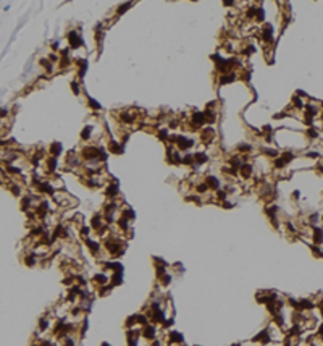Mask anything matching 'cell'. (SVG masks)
<instances>
[{
	"label": "cell",
	"mask_w": 323,
	"mask_h": 346,
	"mask_svg": "<svg viewBox=\"0 0 323 346\" xmlns=\"http://www.w3.org/2000/svg\"><path fill=\"white\" fill-rule=\"evenodd\" d=\"M68 39H70V44H71V47H79V46H82V39L79 37V34L78 33H70V36H68Z\"/></svg>",
	"instance_id": "1"
},
{
	"label": "cell",
	"mask_w": 323,
	"mask_h": 346,
	"mask_svg": "<svg viewBox=\"0 0 323 346\" xmlns=\"http://www.w3.org/2000/svg\"><path fill=\"white\" fill-rule=\"evenodd\" d=\"M239 173H241L244 178H249L252 175V165H251V163H244V165H241Z\"/></svg>",
	"instance_id": "2"
},
{
	"label": "cell",
	"mask_w": 323,
	"mask_h": 346,
	"mask_svg": "<svg viewBox=\"0 0 323 346\" xmlns=\"http://www.w3.org/2000/svg\"><path fill=\"white\" fill-rule=\"evenodd\" d=\"M202 137H204L205 142H210V141L215 137V131H213V128H205V130L202 131Z\"/></svg>",
	"instance_id": "3"
},
{
	"label": "cell",
	"mask_w": 323,
	"mask_h": 346,
	"mask_svg": "<svg viewBox=\"0 0 323 346\" xmlns=\"http://www.w3.org/2000/svg\"><path fill=\"white\" fill-rule=\"evenodd\" d=\"M207 184H209L210 189H218L220 188V181L215 177H207Z\"/></svg>",
	"instance_id": "4"
},
{
	"label": "cell",
	"mask_w": 323,
	"mask_h": 346,
	"mask_svg": "<svg viewBox=\"0 0 323 346\" xmlns=\"http://www.w3.org/2000/svg\"><path fill=\"white\" fill-rule=\"evenodd\" d=\"M155 336H157L155 335V328H153L152 325L144 328V338H146V340H153Z\"/></svg>",
	"instance_id": "5"
},
{
	"label": "cell",
	"mask_w": 323,
	"mask_h": 346,
	"mask_svg": "<svg viewBox=\"0 0 323 346\" xmlns=\"http://www.w3.org/2000/svg\"><path fill=\"white\" fill-rule=\"evenodd\" d=\"M105 194L107 196H110V197H115L118 194V186H116V183H113V184H108L107 186V191H105Z\"/></svg>",
	"instance_id": "6"
},
{
	"label": "cell",
	"mask_w": 323,
	"mask_h": 346,
	"mask_svg": "<svg viewBox=\"0 0 323 346\" xmlns=\"http://www.w3.org/2000/svg\"><path fill=\"white\" fill-rule=\"evenodd\" d=\"M108 147H110V150H111L113 154H121V152H123V147H121L118 142H115V141H110Z\"/></svg>",
	"instance_id": "7"
},
{
	"label": "cell",
	"mask_w": 323,
	"mask_h": 346,
	"mask_svg": "<svg viewBox=\"0 0 323 346\" xmlns=\"http://www.w3.org/2000/svg\"><path fill=\"white\" fill-rule=\"evenodd\" d=\"M107 275H102V273H99V275H95L94 277V281H95V285H99V286H102V285H105L107 283Z\"/></svg>",
	"instance_id": "8"
},
{
	"label": "cell",
	"mask_w": 323,
	"mask_h": 346,
	"mask_svg": "<svg viewBox=\"0 0 323 346\" xmlns=\"http://www.w3.org/2000/svg\"><path fill=\"white\" fill-rule=\"evenodd\" d=\"M238 150H239V152H242V154H249L252 150V146H249V144H239Z\"/></svg>",
	"instance_id": "9"
},
{
	"label": "cell",
	"mask_w": 323,
	"mask_h": 346,
	"mask_svg": "<svg viewBox=\"0 0 323 346\" xmlns=\"http://www.w3.org/2000/svg\"><path fill=\"white\" fill-rule=\"evenodd\" d=\"M170 340H171V341H175V343H181V341H183V335H180L178 332H171Z\"/></svg>",
	"instance_id": "10"
},
{
	"label": "cell",
	"mask_w": 323,
	"mask_h": 346,
	"mask_svg": "<svg viewBox=\"0 0 323 346\" xmlns=\"http://www.w3.org/2000/svg\"><path fill=\"white\" fill-rule=\"evenodd\" d=\"M209 189H210V188H209V184H207V183L197 184V193H199V194H205Z\"/></svg>",
	"instance_id": "11"
},
{
	"label": "cell",
	"mask_w": 323,
	"mask_h": 346,
	"mask_svg": "<svg viewBox=\"0 0 323 346\" xmlns=\"http://www.w3.org/2000/svg\"><path fill=\"white\" fill-rule=\"evenodd\" d=\"M60 150H62V146H60L58 142H53V144H52V149H50V152H52L53 155H57V154H60Z\"/></svg>",
	"instance_id": "12"
},
{
	"label": "cell",
	"mask_w": 323,
	"mask_h": 346,
	"mask_svg": "<svg viewBox=\"0 0 323 346\" xmlns=\"http://www.w3.org/2000/svg\"><path fill=\"white\" fill-rule=\"evenodd\" d=\"M111 281H113V285H120V283H121V272H116V273H113V277H111Z\"/></svg>",
	"instance_id": "13"
},
{
	"label": "cell",
	"mask_w": 323,
	"mask_h": 346,
	"mask_svg": "<svg viewBox=\"0 0 323 346\" xmlns=\"http://www.w3.org/2000/svg\"><path fill=\"white\" fill-rule=\"evenodd\" d=\"M91 131H92V126H86V130L81 133L82 139H86V141H87V139H89V136H91Z\"/></svg>",
	"instance_id": "14"
},
{
	"label": "cell",
	"mask_w": 323,
	"mask_h": 346,
	"mask_svg": "<svg viewBox=\"0 0 323 346\" xmlns=\"http://www.w3.org/2000/svg\"><path fill=\"white\" fill-rule=\"evenodd\" d=\"M34 256H36V254H31V256H28V257H26V265H29V267H31V265L36 264V257H34Z\"/></svg>",
	"instance_id": "15"
},
{
	"label": "cell",
	"mask_w": 323,
	"mask_h": 346,
	"mask_svg": "<svg viewBox=\"0 0 323 346\" xmlns=\"http://www.w3.org/2000/svg\"><path fill=\"white\" fill-rule=\"evenodd\" d=\"M307 136H310V137H317V136H318V131H317L315 128H310V130L307 131Z\"/></svg>",
	"instance_id": "16"
},
{
	"label": "cell",
	"mask_w": 323,
	"mask_h": 346,
	"mask_svg": "<svg viewBox=\"0 0 323 346\" xmlns=\"http://www.w3.org/2000/svg\"><path fill=\"white\" fill-rule=\"evenodd\" d=\"M89 105H91L92 108H97V110H99V108H100V105H99L97 102L94 100V99H89Z\"/></svg>",
	"instance_id": "17"
},
{
	"label": "cell",
	"mask_w": 323,
	"mask_h": 346,
	"mask_svg": "<svg viewBox=\"0 0 323 346\" xmlns=\"http://www.w3.org/2000/svg\"><path fill=\"white\" fill-rule=\"evenodd\" d=\"M71 88H73V91H75V94H79V89H78V84H76V83H73Z\"/></svg>",
	"instance_id": "18"
},
{
	"label": "cell",
	"mask_w": 323,
	"mask_h": 346,
	"mask_svg": "<svg viewBox=\"0 0 323 346\" xmlns=\"http://www.w3.org/2000/svg\"><path fill=\"white\" fill-rule=\"evenodd\" d=\"M318 307H320V310H322V315H323V301L318 304Z\"/></svg>",
	"instance_id": "19"
},
{
	"label": "cell",
	"mask_w": 323,
	"mask_h": 346,
	"mask_svg": "<svg viewBox=\"0 0 323 346\" xmlns=\"http://www.w3.org/2000/svg\"><path fill=\"white\" fill-rule=\"evenodd\" d=\"M33 346H37V345H33Z\"/></svg>",
	"instance_id": "20"
}]
</instances>
